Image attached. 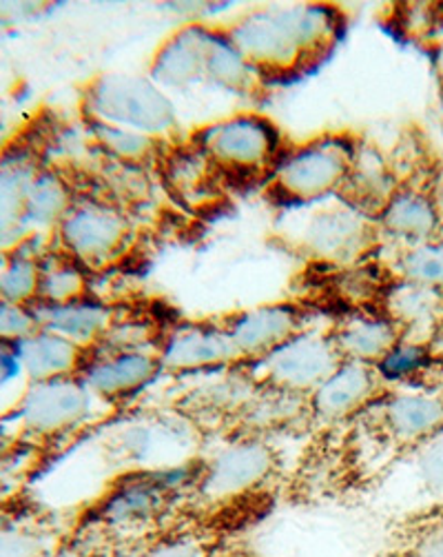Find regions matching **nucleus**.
Wrapping results in <instances>:
<instances>
[{
	"label": "nucleus",
	"instance_id": "1",
	"mask_svg": "<svg viewBox=\"0 0 443 557\" xmlns=\"http://www.w3.org/2000/svg\"><path fill=\"white\" fill-rule=\"evenodd\" d=\"M229 40L275 89L300 83L321 70L342 45L349 14L338 3L257 5L221 23Z\"/></svg>",
	"mask_w": 443,
	"mask_h": 557
},
{
	"label": "nucleus",
	"instance_id": "2",
	"mask_svg": "<svg viewBox=\"0 0 443 557\" xmlns=\"http://www.w3.org/2000/svg\"><path fill=\"white\" fill-rule=\"evenodd\" d=\"M185 140L200 160L215 209L238 196L260 194L293 147L280 125L253 109L187 129Z\"/></svg>",
	"mask_w": 443,
	"mask_h": 557
},
{
	"label": "nucleus",
	"instance_id": "3",
	"mask_svg": "<svg viewBox=\"0 0 443 557\" xmlns=\"http://www.w3.org/2000/svg\"><path fill=\"white\" fill-rule=\"evenodd\" d=\"M366 147V134L357 129H326L293 143L257 196L273 209L336 202L349 187Z\"/></svg>",
	"mask_w": 443,
	"mask_h": 557
},
{
	"label": "nucleus",
	"instance_id": "4",
	"mask_svg": "<svg viewBox=\"0 0 443 557\" xmlns=\"http://www.w3.org/2000/svg\"><path fill=\"white\" fill-rule=\"evenodd\" d=\"M393 187L381 211L379 227L388 245H426L443 240V172L439 158L415 129L404 132L397 149L388 153Z\"/></svg>",
	"mask_w": 443,
	"mask_h": 557
},
{
	"label": "nucleus",
	"instance_id": "5",
	"mask_svg": "<svg viewBox=\"0 0 443 557\" xmlns=\"http://www.w3.org/2000/svg\"><path fill=\"white\" fill-rule=\"evenodd\" d=\"M72 125L63 111L38 107L0 147V251L18 247L31 232L27 200L34 181L61 153Z\"/></svg>",
	"mask_w": 443,
	"mask_h": 557
},
{
	"label": "nucleus",
	"instance_id": "6",
	"mask_svg": "<svg viewBox=\"0 0 443 557\" xmlns=\"http://www.w3.org/2000/svg\"><path fill=\"white\" fill-rule=\"evenodd\" d=\"M76 119L98 121L118 129L180 140L182 127L178 107L147 74L102 72L78 87Z\"/></svg>",
	"mask_w": 443,
	"mask_h": 557
},
{
	"label": "nucleus",
	"instance_id": "7",
	"mask_svg": "<svg viewBox=\"0 0 443 557\" xmlns=\"http://www.w3.org/2000/svg\"><path fill=\"white\" fill-rule=\"evenodd\" d=\"M268 245L304 267H357L388 249L379 222L342 202L313 211L298 230L268 236Z\"/></svg>",
	"mask_w": 443,
	"mask_h": 557
},
{
	"label": "nucleus",
	"instance_id": "8",
	"mask_svg": "<svg viewBox=\"0 0 443 557\" xmlns=\"http://www.w3.org/2000/svg\"><path fill=\"white\" fill-rule=\"evenodd\" d=\"M319 315L324 313L315 305L293 296L213 318L231 336L242 362H257L313 329Z\"/></svg>",
	"mask_w": 443,
	"mask_h": 557
},
{
	"label": "nucleus",
	"instance_id": "9",
	"mask_svg": "<svg viewBox=\"0 0 443 557\" xmlns=\"http://www.w3.org/2000/svg\"><path fill=\"white\" fill-rule=\"evenodd\" d=\"M242 364L257 384L308 398L328 375L340 369L342 358L328 336V329L313 326L266 358Z\"/></svg>",
	"mask_w": 443,
	"mask_h": 557
},
{
	"label": "nucleus",
	"instance_id": "10",
	"mask_svg": "<svg viewBox=\"0 0 443 557\" xmlns=\"http://www.w3.org/2000/svg\"><path fill=\"white\" fill-rule=\"evenodd\" d=\"M280 471V456L266 440H236L202 458L193 495L211 503H231L266 486Z\"/></svg>",
	"mask_w": 443,
	"mask_h": 557
},
{
	"label": "nucleus",
	"instance_id": "11",
	"mask_svg": "<svg viewBox=\"0 0 443 557\" xmlns=\"http://www.w3.org/2000/svg\"><path fill=\"white\" fill-rule=\"evenodd\" d=\"M157 356L164 375L174 377L217 375L242 362L231 336L213 315L180 318L164 336Z\"/></svg>",
	"mask_w": 443,
	"mask_h": 557
},
{
	"label": "nucleus",
	"instance_id": "12",
	"mask_svg": "<svg viewBox=\"0 0 443 557\" xmlns=\"http://www.w3.org/2000/svg\"><path fill=\"white\" fill-rule=\"evenodd\" d=\"M96 398L80 377L29 382L14 418L29 437H59L78 431L93 416Z\"/></svg>",
	"mask_w": 443,
	"mask_h": 557
},
{
	"label": "nucleus",
	"instance_id": "13",
	"mask_svg": "<svg viewBox=\"0 0 443 557\" xmlns=\"http://www.w3.org/2000/svg\"><path fill=\"white\" fill-rule=\"evenodd\" d=\"M388 386L377 367L359 362H342L340 369L328 375L308 396V426L311 431L336 429L375 400H379Z\"/></svg>",
	"mask_w": 443,
	"mask_h": 557
},
{
	"label": "nucleus",
	"instance_id": "14",
	"mask_svg": "<svg viewBox=\"0 0 443 557\" xmlns=\"http://www.w3.org/2000/svg\"><path fill=\"white\" fill-rule=\"evenodd\" d=\"M370 413L400 454H415L421 444L443 431V394L402 392L391 386L370 405Z\"/></svg>",
	"mask_w": 443,
	"mask_h": 557
},
{
	"label": "nucleus",
	"instance_id": "15",
	"mask_svg": "<svg viewBox=\"0 0 443 557\" xmlns=\"http://www.w3.org/2000/svg\"><path fill=\"white\" fill-rule=\"evenodd\" d=\"M164 375L157 351H114L98 347V356L85 367L80 380L91 396L104 405L123 407L136 400Z\"/></svg>",
	"mask_w": 443,
	"mask_h": 557
},
{
	"label": "nucleus",
	"instance_id": "16",
	"mask_svg": "<svg viewBox=\"0 0 443 557\" xmlns=\"http://www.w3.org/2000/svg\"><path fill=\"white\" fill-rule=\"evenodd\" d=\"M217 23L189 21L153 49L147 76L162 89H189L206 78V59Z\"/></svg>",
	"mask_w": 443,
	"mask_h": 557
},
{
	"label": "nucleus",
	"instance_id": "17",
	"mask_svg": "<svg viewBox=\"0 0 443 557\" xmlns=\"http://www.w3.org/2000/svg\"><path fill=\"white\" fill-rule=\"evenodd\" d=\"M85 151L114 162L125 170L151 176L160 185V176L169 162L176 145L182 140H169L147 136L129 129H118L98 121L76 119Z\"/></svg>",
	"mask_w": 443,
	"mask_h": 557
},
{
	"label": "nucleus",
	"instance_id": "18",
	"mask_svg": "<svg viewBox=\"0 0 443 557\" xmlns=\"http://www.w3.org/2000/svg\"><path fill=\"white\" fill-rule=\"evenodd\" d=\"M131 298L109 300L100 294L65 302V305H29L42 329H49L59 336L80 345L93 347L100 345L109 331L118 324V320L129 309Z\"/></svg>",
	"mask_w": 443,
	"mask_h": 557
},
{
	"label": "nucleus",
	"instance_id": "19",
	"mask_svg": "<svg viewBox=\"0 0 443 557\" xmlns=\"http://www.w3.org/2000/svg\"><path fill=\"white\" fill-rule=\"evenodd\" d=\"M328 336L342 362L377 367L400 343L406 341L404 329L375 311H346L332 315Z\"/></svg>",
	"mask_w": 443,
	"mask_h": 557
},
{
	"label": "nucleus",
	"instance_id": "20",
	"mask_svg": "<svg viewBox=\"0 0 443 557\" xmlns=\"http://www.w3.org/2000/svg\"><path fill=\"white\" fill-rule=\"evenodd\" d=\"M23 371L29 382L80 377L85 367L96 358L98 347H80L49 329L34 331L29 338L18 343Z\"/></svg>",
	"mask_w": 443,
	"mask_h": 557
},
{
	"label": "nucleus",
	"instance_id": "21",
	"mask_svg": "<svg viewBox=\"0 0 443 557\" xmlns=\"http://www.w3.org/2000/svg\"><path fill=\"white\" fill-rule=\"evenodd\" d=\"M204 83L246 102H266L273 96V91L260 81L255 70L229 40L221 23L215 25Z\"/></svg>",
	"mask_w": 443,
	"mask_h": 557
},
{
	"label": "nucleus",
	"instance_id": "22",
	"mask_svg": "<svg viewBox=\"0 0 443 557\" xmlns=\"http://www.w3.org/2000/svg\"><path fill=\"white\" fill-rule=\"evenodd\" d=\"M96 275L80 264L74 256L59 249L49 243L40 258V281H38V296L31 305H65L96 292Z\"/></svg>",
	"mask_w": 443,
	"mask_h": 557
},
{
	"label": "nucleus",
	"instance_id": "23",
	"mask_svg": "<svg viewBox=\"0 0 443 557\" xmlns=\"http://www.w3.org/2000/svg\"><path fill=\"white\" fill-rule=\"evenodd\" d=\"M74 181L65 158L49 162L31 185L27 200V220L31 232L53 230L74 200Z\"/></svg>",
	"mask_w": 443,
	"mask_h": 557
},
{
	"label": "nucleus",
	"instance_id": "24",
	"mask_svg": "<svg viewBox=\"0 0 443 557\" xmlns=\"http://www.w3.org/2000/svg\"><path fill=\"white\" fill-rule=\"evenodd\" d=\"M45 247L47 236L34 232L5 253V264L0 269V300L14 305H31L36 300Z\"/></svg>",
	"mask_w": 443,
	"mask_h": 557
},
{
	"label": "nucleus",
	"instance_id": "25",
	"mask_svg": "<svg viewBox=\"0 0 443 557\" xmlns=\"http://www.w3.org/2000/svg\"><path fill=\"white\" fill-rule=\"evenodd\" d=\"M383 260L402 281L443 294V240L426 245H388Z\"/></svg>",
	"mask_w": 443,
	"mask_h": 557
},
{
	"label": "nucleus",
	"instance_id": "26",
	"mask_svg": "<svg viewBox=\"0 0 443 557\" xmlns=\"http://www.w3.org/2000/svg\"><path fill=\"white\" fill-rule=\"evenodd\" d=\"M432 364L434 360L430 356L428 345L404 341L377 364V371L388 386H395V384L410 382Z\"/></svg>",
	"mask_w": 443,
	"mask_h": 557
},
{
	"label": "nucleus",
	"instance_id": "27",
	"mask_svg": "<svg viewBox=\"0 0 443 557\" xmlns=\"http://www.w3.org/2000/svg\"><path fill=\"white\" fill-rule=\"evenodd\" d=\"M413 456L423 488L432 495L443 497V431L421 444Z\"/></svg>",
	"mask_w": 443,
	"mask_h": 557
},
{
	"label": "nucleus",
	"instance_id": "28",
	"mask_svg": "<svg viewBox=\"0 0 443 557\" xmlns=\"http://www.w3.org/2000/svg\"><path fill=\"white\" fill-rule=\"evenodd\" d=\"M38 329V315L29 305H14L0 300V341L21 343Z\"/></svg>",
	"mask_w": 443,
	"mask_h": 557
},
{
	"label": "nucleus",
	"instance_id": "29",
	"mask_svg": "<svg viewBox=\"0 0 443 557\" xmlns=\"http://www.w3.org/2000/svg\"><path fill=\"white\" fill-rule=\"evenodd\" d=\"M0 557H38V540L14 527H0Z\"/></svg>",
	"mask_w": 443,
	"mask_h": 557
},
{
	"label": "nucleus",
	"instance_id": "30",
	"mask_svg": "<svg viewBox=\"0 0 443 557\" xmlns=\"http://www.w3.org/2000/svg\"><path fill=\"white\" fill-rule=\"evenodd\" d=\"M21 375H25V371L18 354V343L0 341V386L12 384Z\"/></svg>",
	"mask_w": 443,
	"mask_h": 557
},
{
	"label": "nucleus",
	"instance_id": "31",
	"mask_svg": "<svg viewBox=\"0 0 443 557\" xmlns=\"http://www.w3.org/2000/svg\"><path fill=\"white\" fill-rule=\"evenodd\" d=\"M202 548L191 537H172L155 548H151L144 557H200Z\"/></svg>",
	"mask_w": 443,
	"mask_h": 557
},
{
	"label": "nucleus",
	"instance_id": "32",
	"mask_svg": "<svg viewBox=\"0 0 443 557\" xmlns=\"http://www.w3.org/2000/svg\"><path fill=\"white\" fill-rule=\"evenodd\" d=\"M413 557H443V529L426 533L413 548Z\"/></svg>",
	"mask_w": 443,
	"mask_h": 557
},
{
	"label": "nucleus",
	"instance_id": "33",
	"mask_svg": "<svg viewBox=\"0 0 443 557\" xmlns=\"http://www.w3.org/2000/svg\"><path fill=\"white\" fill-rule=\"evenodd\" d=\"M16 444H18V437H14V435H10L8 431L0 429V471H3V467L8 465L10 456H12L14 449H16Z\"/></svg>",
	"mask_w": 443,
	"mask_h": 557
},
{
	"label": "nucleus",
	"instance_id": "34",
	"mask_svg": "<svg viewBox=\"0 0 443 557\" xmlns=\"http://www.w3.org/2000/svg\"><path fill=\"white\" fill-rule=\"evenodd\" d=\"M428 349H430V356H432L434 364L443 362V315H441V320H439V324L432 333V338L428 341Z\"/></svg>",
	"mask_w": 443,
	"mask_h": 557
},
{
	"label": "nucleus",
	"instance_id": "35",
	"mask_svg": "<svg viewBox=\"0 0 443 557\" xmlns=\"http://www.w3.org/2000/svg\"><path fill=\"white\" fill-rule=\"evenodd\" d=\"M3 264H5V253L0 251V269H3Z\"/></svg>",
	"mask_w": 443,
	"mask_h": 557
},
{
	"label": "nucleus",
	"instance_id": "36",
	"mask_svg": "<svg viewBox=\"0 0 443 557\" xmlns=\"http://www.w3.org/2000/svg\"><path fill=\"white\" fill-rule=\"evenodd\" d=\"M441 98H443V91H441Z\"/></svg>",
	"mask_w": 443,
	"mask_h": 557
},
{
	"label": "nucleus",
	"instance_id": "37",
	"mask_svg": "<svg viewBox=\"0 0 443 557\" xmlns=\"http://www.w3.org/2000/svg\"><path fill=\"white\" fill-rule=\"evenodd\" d=\"M0 25H3V23H0Z\"/></svg>",
	"mask_w": 443,
	"mask_h": 557
}]
</instances>
